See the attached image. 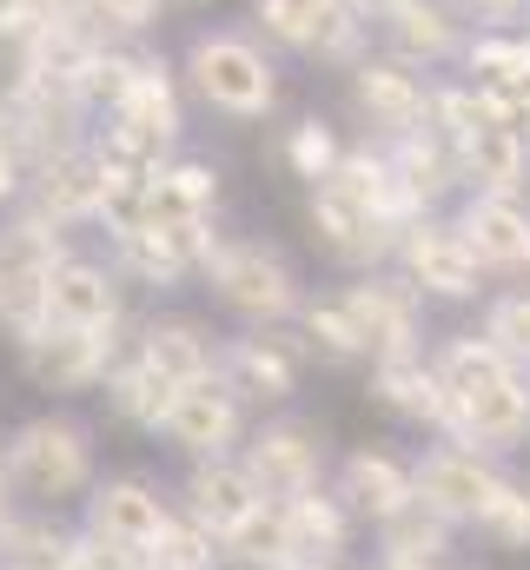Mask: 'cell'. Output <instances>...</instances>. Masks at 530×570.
Masks as SVG:
<instances>
[{
    "label": "cell",
    "mask_w": 530,
    "mask_h": 570,
    "mask_svg": "<svg viewBox=\"0 0 530 570\" xmlns=\"http://www.w3.org/2000/svg\"><path fill=\"white\" fill-rule=\"evenodd\" d=\"M7 478L13 498L27 511H67L100 484V458H94V431L67 412H33L27 425L7 438Z\"/></svg>",
    "instance_id": "1"
},
{
    "label": "cell",
    "mask_w": 530,
    "mask_h": 570,
    "mask_svg": "<svg viewBox=\"0 0 530 570\" xmlns=\"http://www.w3.org/2000/svg\"><path fill=\"white\" fill-rule=\"evenodd\" d=\"M186 94L219 120H265L278 107V60L239 27H206L179 53Z\"/></svg>",
    "instance_id": "2"
},
{
    "label": "cell",
    "mask_w": 530,
    "mask_h": 570,
    "mask_svg": "<svg viewBox=\"0 0 530 570\" xmlns=\"http://www.w3.org/2000/svg\"><path fill=\"white\" fill-rule=\"evenodd\" d=\"M199 279L239 325H292L305 305V285L292 273V259L265 239H246V233H219Z\"/></svg>",
    "instance_id": "3"
},
{
    "label": "cell",
    "mask_w": 530,
    "mask_h": 570,
    "mask_svg": "<svg viewBox=\"0 0 530 570\" xmlns=\"http://www.w3.org/2000/svg\"><path fill=\"white\" fill-rule=\"evenodd\" d=\"M305 226H312V246L332 259V266H345V273H372V266H392L398 259V239H404V226H392L352 179H318V186H305Z\"/></svg>",
    "instance_id": "4"
},
{
    "label": "cell",
    "mask_w": 530,
    "mask_h": 570,
    "mask_svg": "<svg viewBox=\"0 0 530 570\" xmlns=\"http://www.w3.org/2000/svg\"><path fill=\"white\" fill-rule=\"evenodd\" d=\"M127 352V325L120 332H87V325H40L27 338H13V358L27 372L33 392H53V399H80V392H100L107 372L120 365Z\"/></svg>",
    "instance_id": "5"
},
{
    "label": "cell",
    "mask_w": 530,
    "mask_h": 570,
    "mask_svg": "<svg viewBox=\"0 0 530 570\" xmlns=\"http://www.w3.org/2000/svg\"><path fill=\"white\" fill-rule=\"evenodd\" d=\"M239 458H246L253 484H259L272 504H292V498L325 491V471H332L325 425L318 419H292V412H278V419H265V425L246 431Z\"/></svg>",
    "instance_id": "6"
},
{
    "label": "cell",
    "mask_w": 530,
    "mask_h": 570,
    "mask_svg": "<svg viewBox=\"0 0 530 570\" xmlns=\"http://www.w3.org/2000/svg\"><path fill=\"white\" fill-rule=\"evenodd\" d=\"M312 352L298 338V325H246L233 338H219V379L239 392V405H292L298 379H305Z\"/></svg>",
    "instance_id": "7"
},
{
    "label": "cell",
    "mask_w": 530,
    "mask_h": 570,
    "mask_svg": "<svg viewBox=\"0 0 530 570\" xmlns=\"http://www.w3.org/2000/svg\"><path fill=\"white\" fill-rule=\"evenodd\" d=\"M431 80L424 67L398 60V53H365L359 67H345V100L365 127V140H404L418 127H431Z\"/></svg>",
    "instance_id": "8"
},
{
    "label": "cell",
    "mask_w": 530,
    "mask_h": 570,
    "mask_svg": "<svg viewBox=\"0 0 530 570\" xmlns=\"http://www.w3.org/2000/svg\"><path fill=\"white\" fill-rule=\"evenodd\" d=\"M392 266L418 285L424 298H444V305L478 298L484 279H491V273H484V259L471 253V239H464V226H458L451 213H424V219H411V226H404V239H398Z\"/></svg>",
    "instance_id": "9"
},
{
    "label": "cell",
    "mask_w": 530,
    "mask_h": 570,
    "mask_svg": "<svg viewBox=\"0 0 530 570\" xmlns=\"http://www.w3.org/2000/svg\"><path fill=\"white\" fill-rule=\"evenodd\" d=\"M40 219H53L60 233H80V226H100V206H107V173H100V153L94 140H67L53 153L33 159L27 173V199Z\"/></svg>",
    "instance_id": "10"
},
{
    "label": "cell",
    "mask_w": 530,
    "mask_h": 570,
    "mask_svg": "<svg viewBox=\"0 0 530 570\" xmlns=\"http://www.w3.org/2000/svg\"><path fill=\"white\" fill-rule=\"evenodd\" d=\"M338 298H345V312H352V325H359V338H365L372 358L424 345V292L404 279L398 266L352 273V285H338ZM372 358H365V365H372Z\"/></svg>",
    "instance_id": "11"
},
{
    "label": "cell",
    "mask_w": 530,
    "mask_h": 570,
    "mask_svg": "<svg viewBox=\"0 0 530 570\" xmlns=\"http://www.w3.org/2000/svg\"><path fill=\"white\" fill-rule=\"evenodd\" d=\"M213 219H186V226H132L114 233V266L127 273V285L146 292H179L206 273V253H213Z\"/></svg>",
    "instance_id": "12"
},
{
    "label": "cell",
    "mask_w": 530,
    "mask_h": 570,
    "mask_svg": "<svg viewBox=\"0 0 530 570\" xmlns=\"http://www.w3.org/2000/svg\"><path fill=\"white\" fill-rule=\"evenodd\" d=\"M159 438H166L186 464H193V458H226V451L246 444V405H239V392L213 372V379L173 392V412H166Z\"/></svg>",
    "instance_id": "13"
},
{
    "label": "cell",
    "mask_w": 530,
    "mask_h": 570,
    "mask_svg": "<svg viewBox=\"0 0 530 570\" xmlns=\"http://www.w3.org/2000/svg\"><path fill=\"white\" fill-rule=\"evenodd\" d=\"M47 318L53 325H87V332H120L127 325V273L94 253H67L47 273Z\"/></svg>",
    "instance_id": "14"
},
{
    "label": "cell",
    "mask_w": 530,
    "mask_h": 570,
    "mask_svg": "<svg viewBox=\"0 0 530 570\" xmlns=\"http://www.w3.org/2000/svg\"><path fill=\"white\" fill-rule=\"evenodd\" d=\"M173 518V498L139 478V471H120V478H100L87 498H80V531L94 538H114V544H132V551H153L159 531Z\"/></svg>",
    "instance_id": "15"
},
{
    "label": "cell",
    "mask_w": 530,
    "mask_h": 570,
    "mask_svg": "<svg viewBox=\"0 0 530 570\" xmlns=\"http://www.w3.org/2000/svg\"><path fill=\"white\" fill-rule=\"evenodd\" d=\"M186 518H199L213 538H233L246 518H259L265 498L259 484H253V471H246V458L239 451H226V458H193L186 464V478H179V498H173Z\"/></svg>",
    "instance_id": "16"
},
{
    "label": "cell",
    "mask_w": 530,
    "mask_h": 570,
    "mask_svg": "<svg viewBox=\"0 0 530 570\" xmlns=\"http://www.w3.org/2000/svg\"><path fill=\"white\" fill-rule=\"evenodd\" d=\"M411 471H418V498H424L438 518H451V524H478L484 498H491L498 478H504L484 451H471V444H458V438H438L424 458H411Z\"/></svg>",
    "instance_id": "17"
},
{
    "label": "cell",
    "mask_w": 530,
    "mask_h": 570,
    "mask_svg": "<svg viewBox=\"0 0 530 570\" xmlns=\"http://www.w3.org/2000/svg\"><path fill=\"white\" fill-rule=\"evenodd\" d=\"M444 438H458V444H471V451H484V458L524 451L530 444V379L511 372V379H498V385L458 399L451 419H444Z\"/></svg>",
    "instance_id": "18"
},
{
    "label": "cell",
    "mask_w": 530,
    "mask_h": 570,
    "mask_svg": "<svg viewBox=\"0 0 530 570\" xmlns=\"http://www.w3.org/2000/svg\"><path fill=\"white\" fill-rule=\"evenodd\" d=\"M332 498L352 511V524H372V531H379L385 518H398V511L418 498V471H411V458H398V451L359 444V451L338 458Z\"/></svg>",
    "instance_id": "19"
},
{
    "label": "cell",
    "mask_w": 530,
    "mask_h": 570,
    "mask_svg": "<svg viewBox=\"0 0 530 570\" xmlns=\"http://www.w3.org/2000/svg\"><path fill=\"white\" fill-rule=\"evenodd\" d=\"M127 345H132V358H146L173 392L219 372V338H213V325H199V318H186V312H153V318H139Z\"/></svg>",
    "instance_id": "20"
},
{
    "label": "cell",
    "mask_w": 530,
    "mask_h": 570,
    "mask_svg": "<svg viewBox=\"0 0 530 570\" xmlns=\"http://www.w3.org/2000/svg\"><path fill=\"white\" fill-rule=\"evenodd\" d=\"M365 392H372V399H379L392 419H404V425L438 431V438H444L451 405H444V385H438V365H431V352H424V345L372 358V379H365Z\"/></svg>",
    "instance_id": "21"
},
{
    "label": "cell",
    "mask_w": 530,
    "mask_h": 570,
    "mask_svg": "<svg viewBox=\"0 0 530 570\" xmlns=\"http://www.w3.org/2000/svg\"><path fill=\"white\" fill-rule=\"evenodd\" d=\"M451 219L464 226L484 273H530V206L518 193H464Z\"/></svg>",
    "instance_id": "22"
},
{
    "label": "cell",
    "mask_w": 530,
    "mask_h": 570,
    "mask_svg": "<svg viewBox=\"0 0 530 570\" xmlns=\"http://www.w3.org/2000/svg\"><path fill=\"white\" fill-rule=\"evenodd\" d=\"M107 120H127V127L153 134V140L179 146V134H186V80H179V67L166 53H139V73H132L127 100Z\"/></svg>",
    "instance_id": "23"
},
{
    "label": "cell",
    "mask_w": 530,
    "mask_h": 570,
    "mask_svg": "<svg viewBox=\"0 0 530 570\" xmlns=\"http://www.w3.org/2000/svg\"><path fill=\"white\" fill-rule=\"evenodd\" d=\"M213 213H219V166L173 153V159L146 179L139 226H186V219H213Z\"/></svg>",
    "instance_id": "24"
},
{
    "label": "cell",
    "mask_w": 530,
    "mask_h": 570,
    "mask_svg": "<svg viewBox=\"0 0 530 570\" xmlns=\"http://www.w3.org/2000/svg\"><path fill=\"white\" fill-rule=\"evenodd\" d=\"M458 166H464V193H524L530 140L518 127H504L498 114H484V120L458 140Z\"/></svg>",
    "instance_id": "25"
},
{
    "label": "cell",
    "mask_w": 530,
    "mask_h": 570,
    "mask_svg": "<svg viewBox=\"0 0 530 570\" xmlns=\"http://www.w3.org/2000/svg\"><path fill=\"white\" fill-rule=\"evenodd\" d=\"M379 33H385V47H392L398 60H411V67H438V60H451V53H464V20L444 7V0H398L392 13L379 20Z\"/></svg>",
    "instance_id": "26"
},
{
    "label": "cell",
    "mask_w": 530,
    "mask_h": 570,
    "mask_svg": "<svg viewBox=\"0 0 530 570\" xmlns=\"http://www.w3.org/2000/svg\"><path fill=\"white\" fill-rule=\"evenodd\" d=\"M100 392H107V412H114L127 431H139V438H159L166 412H173V385H166L146 358H132V345L120 352V365L107 372Z\"/></svg>",
    "instance_id": "27"
},
{
    "label": "cell",
    "mask_w": 530,
    "mask_h": 570,
    "mask_svg": "<svg viewBox=\"0 0 530 570\" xmlns=\"http://www.w3.org/2000/svg\"><path fill=\"white\" fill-rule=\"evenodd\" d=\"M278 524H285L292 564H298V558H345V551H352V511L332 498V484L312 491V498L278 504Z\"/></svg>",
    "instance_id": "28"
},
{
    "label": "cell",
    "mask_w": 530,
    "mask_h": 570,
    "mask_svg": "<svg viewBox=\"0 0 530 570\" xmlns=\"http://www.w3.org/2000/svg\"><path fill=\"white\" fill-rule=\"evenodd\" d=\"M80 524H60V511H13L0 531V570H73Z\"/></svg>",
    "instance_id": "29"
},
{
    "label": "cell",
    "mask_w": 530,
    "mask_h": 570,
    "mask_svg": "<svg viewBox=\"0 0 530 570\" xmlns=\"http://www.w3.org/2000/svg\"><path fill=\"white\" fill-rule=\"evenodd\" d=\"M431 365H438L444 405H458V399H471V392H484V385H498V379L524 372V365H511L484 332H458V338H444V345L431 352Z\"/></svg>",
    "instance_id": "30"
},
{
    "label": "cell",
    "mask_w": 530,
    "mask_h": 570,
    "mask_svg": "<svg viewBox=\"0 0 530 570\" xmlns=\"http://www.w3.org/2000/svg\"><path fill=\"white\" fill-rule=\"evenodd\" d=\"M292 325H298V338H305V352H312L318 365H365V358H372L338 292H305V305H298Z\"/></svg>",
    "instance_id": "31"
},
{
    "label": "cell",
    "mask_w": 530,
    "mask_h": 570,
    "mask_svg": "<svg viewBox=\"0 0 530 570\" xmlns=\"http://www.w3.org/2000/svg\"><path fill=\"white\" fill-rule=\"evenodd\" d=\"M278 159H285V173H292V179L318 186V179H332V173H338L345 140H338V127H332V120H318V114H298V120L278 134Z\"/></svg>",
    "instance_id": "32"
},
{
    "label": "cell",
    "mask_w": 530,
    "mask_h": 570,
    "mask_svg": "<svg viewBox=\"0 0 530 570\" xmlns=\"http://www.w3.org/2000/svg\"><path fill=\"white\" fill-rule=\"evenodd\" d=\"M451 538H458V524L438 518L424 498H411L398 518L379 524V551H392V558H431V564H444L451 558Z\"/></svg>",
    "instance_id": "33"
},
{
    "label": "cell",
    "mask_w": 530,
    "mask_h": 570,
    "mask_svg": "<svg viewBox=\"0 0 530 570\" xmlns=\"http://www.w3.org/2000/svg\"><path fill=\"white\" fill-rule=\"evenodd\" d=\"M146 558H153V570H233L226 564V538H213L179 504H173V518H166V531H159V544Z\"/></svg>",
    "instance_id": "34"
},
{
    "label": "cell",
    "mask_w": 530,
    "mask_h": 570,
    "mask_svg": "<svg viewBox=\"0 0 530 570\" xmlns=\"http://www.w3.org/2000/svg\"><path fill=\"white\" fill-rule=\"evenodd\" d=\"M478 531H484L498 551H530V484L498 478V491H491L484 511H478Z\"/></svg>",
    "instance_id": "35"
},
{
    "label": "cell",
    "mask_w": 530,
    "mask_h": 570,
    "mask_svg": "<svg viewBox=\"0 0 530 570\" xmlns=\"http://www.w3.org/2000/svg\"><path fill=\"white\" fill-rule=\"evenodd\" d=\"M80 13H87V27L100 33V40H146L159 20H166V0H80Z\"/></svg>",
    "instance_id": "36"
},
{
    "label": "cell",
    "mask_w": 530,
    "mask_h": 570,
    "mask_svg": "<svg viewBox=\"0 0 530 570\" xmlns=\"http://www.w3.org/2000/svg\"><path fill=\"white\" fill-rule=\"evenodd\" d=\"M484 338H491L511 365H524V372H530V285H524V292L491 298V312H484Z\"/></svg>",
    "instance_id": "37"
},
{
    "label": "cell",
    "mask_w": 530,
    "mask_h": 570,
    "mask_svg": "<svg viewBox=\"0 0 530 570\" xmlns=\"http://www.w3.org/2000/svg\"><path fill=\"white\" fill-rule=\"evenodd\" d=\"M73 564H80V570H153V558H146V551H132V544H114V538L80 531V538H73Z\"/></svg>",
    "instance_id": "38"
},
{
    "label": "cell",
    "mask_w": 530,
    "mask_h": 570,
    "mask_svg": "<svg viewBox=\"0 0 530 570\" xmlns=\"http://www.w3.org/2000/svg\"><path fill=\"white\" fill-rule=\"evenodd\" d=\"M464 27H478V33H498L504 20H518V13H530V0H444Z\"/></svg>",
    "instance_id": "39"
},
{
    "label": "cell",
    "mask_w": 530,
    "mask_h": 570,
    "mask_svg": "<svg viewBox=\"0 0 530 570\" xmlns=\"http://www.w3.org/2000/svg\"><path fill=\"white\" fill-rule=\"evenodd\" d=\"M27 173H33V166H27L13 146L0 140V213H13V206L27 199Z\"/></svg>",
    "instance_id": "40"
},
{
    "label": "cell",
    "mask_w": 530,
    "mask_h": 570,
    "mask_svg": "<svg viewBox=\"0 0 530 570\" xmlns=\"http://www.w3.org/2000/svg\"><path fill=\"white\" fill-rule=\"evenodd\" d=\"M372 570H444V564H431V558H392V551H379V564Z\"/></svg>",
    "instance_id": "41"
},
{
    "label": "cell",
    "mask_w": 530,
    "mask_h": 570,
    "mask_svg": "<svg viewBox=\"0 0 530 570\" xmlns=\"http://www.w3.org/2000/svg\"><path fill=\"white\" fill-rule=\"evenodd\" d=\"M292 570H352V564H345V558H298Z\"/></svg>",
    "instance_id": "42"
},
{
    "label": "cell",
    "mask_w": 530,
    "mask_h": 570,
    "mask_svg": "<svg viewBox=\"0 0 530 570\" xmlns=\"http://www.w3.org/2000/svg\"><path fill=\"white\" fill-rule=\"evenodd\" d=\"M518 134H524V140H530V100H524V114H518Z\"/></svg>",
    "instance_id": "43"
},
{
    "label": "cell",
    "mask_w": 530,
    "mask_h": 570,
    "mask_svg": "<svg viewBox=\"0 0 530 570\" xmlns=\"http://www.w3.org/2000/svg\"><path fill=\"white\" fill-rule=\"evenodd\" d=\"M166 7H186V13H193V7H213V0H166Z\"/></svg>",
    "instance_id": "44"
}]
</instances>
